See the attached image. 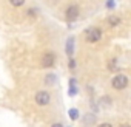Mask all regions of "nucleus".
<instances>
[{
	"mask_svg": "<svg viewBox=\"0 0 131 127\" xmlns=\"http://www.w3.org/2000/svg\"><path fill=\"white\" fill-rule=\"evenodd\" d=\"M45 84L54 85V84H56V75H46V76H45Z\"/></svg>",
	"mask_w": 131,
	"mask_h": 127,
	"instance_id": "nucleus-9",
	"label": "nucleus"
},
{
	"mask_svg": "<svg viewBox=\"0 0 131 127\" xmlns=\"http://www.w3.org/2000/svg\"><path fill=\"white\" fill-rule=\"evenodd\" d=\"M108 70H110V71H117V70H119V67H117V59H116V57L110 60V63H108Z\"/></svg>",
	"mask_w": 131,
	"mask_h": 127,
	"instance_id": "nucleus-8",
	"label": "nucleus"
},
{
	"mask_svg": "<svg viewBox=\"0 0 131 127\" xmlns=\"http://www.w3.org/2000/svg\"><path fill=\"white\" fill-rule=\"evenodd\" d=\"M79 16H80V8H79V5H76V3L70 5V6L67 8V11H65V17H67V20H68L70 23L76 22V20L79 19Z\"/></svg>",
	"mask_w": 131,
	"mask_h": 127,
	"instance_id": "nucleus-3",
	"label": "nucleus"
},
{
	"mask_svg": "<svg viewBox=\"0 0 131 127\" xmlns=\"http://www.w3.org/2000/svg\"><path fill=\"white\" fill-rule=\"evenodd\" d=\"M106 8H114V0H108V2H106Z\"/></svg>",
	"mask_w": 131,
	"mask_h": 127,
	"instance_id": "nucleus-14",
	"label": "nucleus"
},
{
	"mask_svg": "<svg viewBox=\"0 0 131 127\" xmlns=\"http://www.w3.org/2000/svg\"><path fill=\"white\" fill-rule=\"evenodd\" d=\"M96 121V116H93V115H86V118H85V122H86V125H90L91 122H94Z\"/></svg>",
	"mask_w": 131,
	"mask_h": 127,
	"instance_id": "nucleus-11",
	"label": "nucleus"
},
{
	"mask_svg": "<svg viewBox=\"0 0 131 127\" xmlns=\"http://www.w3.org/2000/svg\"><path fill=\"white\" fill-rule=\"evenodd\" d=\"M68 68L70 70H76V60L73 57H70V60H68Z\"/></svg>",
	"mask_w": 131,
	"mask_h": 127,
	"instance_id": "nucleus-12",
	"label": "nucleus"
},
{
	"mask_svg": "<svg viewBox=\"0 0 131 127\" xmlns=\"http://www.w3.org/2000/svg\"><path fill=\"white\" fill-rule=\"evenodd\" d=\"M25 2L26 0H9V5L14 6V8H20V6L25 5Z\"/></svg>",
	"mask_w": 131,
	"mask_h": 127,
	"instance_id": "nucleus-10",
	"label": "nucleus"
},
{
	"mask_svg": "<svg viewBox=\"0 0 131 127\" xmlns=\"http://www.w3.org/2000/svg\"><path fill=\"white\" fill-rule=\"evenodd\" d=\"M120 127H131V125H129V124H122Z\"/></svg>",
	"mask_w": 131,
	"mask_h": 127,
	"instance_id": "nucleus-18",
	"label": "nucleus"
},
{
	"mask_svg": "<svg viewBox=\"0 0 131 127\" xmlns=\"http://www.w3.org/2000/svg\"><path fill=\"white\" fill-rule=\"evenodd\" d=\"M97 127H113V125H111L110 122H102V124H99Z\"/></svg>",
	"mask_w": 131,
	"mask_h": 127,
	"instance_id": "nucleus-15",
	"label": "nucleus"
},
{
	"mask_svg": "<svg viewBox=\"0 0 131 127\" xmlns=\"http://www.w3.org/2000/svg\"><path fill=\"white\" fill-rule=\"evenodd\" d=\"M128 82H129V79H128V76L126 75H116L113 79H111V87L114 88V90H125L126 87H128Z\"/></svg>",
	"mask_w": 131,
	"mask_h": 127,
	"instance_id": "nucleus-1",
	"label": "nucleus"
},
{
	"mask_svg": "<svg viewBox=\"0 0 131 127\" xmlns=\"http://www.w3.org/2000/svg\"><path fill=\"white\" fill-rule=\"evenodd\" d=\"M51 127H63V125H62V124H60V122H54V124H52V125H51Z\"/></svg>",
	"mask_w": 131,
	"mask_h": 127,
	"instance_id": "nucleus-17",
	"label": "nucleus"
},
{
	"mask_svg": "<svg viewBox=\"0 0 131 127\" xmlns=\"http://www.w3.org/2000/svg\"><path fill=\"white\" fill-rule=\"evenodd\" d=\"M54 63H56V54H54L52 51L45 53L43 57H42V67H43V68H52Z\"/></svg>",
	"mask_w": 131,
	"mask_h": 127,
	"instance_id": "nucleus-5",
	"label": "nucleus"
},
{
	"mask_svg": "<svg viewBox=\"0 0 131 127\" xmlns=\"http://www.w3.org/2000/svg\"><path fill=\"white\" fill-rule=\"evenodd\" d=\"M67 54L70 57H73V54H74V37H70L67 40Z\"/></svg>",
	"mask_w": 131,
	"mask_h": 127,
	"instance_id": "nucleus-6",
	"label": "nucleus"
},
{
	"mask_svg": "<svg viewBox=\"0 0 131 127\" xmlns=\"http://www.w3.org/2000/svg\"><path fill=\"white\" fill-rule=\"evenodd\" d=\"M108 23H110V26H117L120 23V17H117V16H108Z\"/></svg>",
	"mask_w": 131,
	"mask_h": 127,
	"instance_id": "nucleus-7",
	"label": "nucleus"
},
{
	"mask_svg": "<svg viewBox=\"0 0 131 127\" xmlns=\"http://www.w3.org/2000/svg\"><path fill=\"white\" fill-rule=\"evenodd\" d=\"M28 16H36V10H28Z\"/></svg>",
	"mask_w": 131,
	"mask_h": 127,
	"instance_id": "nucleus-16",
	"label": "nucleus"
},
{
	"mask_svg": "<svg viewBox=\"0 0 131 127\" xmlns=\"http://www.w3.org/2000/svg\"><path fill=\"white\" fill-rule=\"evenodd\" d=\"M36 104L37 105H40V107H45V105H48L49 102H51V93L48 92V90H39L37 93H36Z\"/></svg>",
	"mask_w": 131,
	"mask_h": 127,
	"instance_id": "nucleus-4",
	"label": "nucleus"
},
{
	"mask_svg": "<svg viewBox=\"0 0 131 127\" xmlns=\"http://www.w3.org/2000/svg\"><path fill=\"white\" fill-rule=\"evenodd\" d=\"M102 34H103L102 33V28H99V26L88 28L85 31V39H86L88 43H96V42H99L102 39Z\"/></svg>",
	"mask_w": 131,
	"mask_h": 127,
	"instance_id": "nucleus-2",
	"label": "nucleus"
},
{
	"mask_svg": "<svg viewBox=\"0 0 131 127\" xmlns=\"http://www.w3.org/2000/svg\"><path fill=\"white\" fill-rule=\"evenodd\" d=\"M70 115H71V118H73V119H77V116H79V112H77L76 108H71V110H70Z\"/></svg>",
	"mask_w": 131,
	"mask_h": 127,
	"instance_id": "nucleus-13",
	"label": "nucleus"
}]
</instances>
